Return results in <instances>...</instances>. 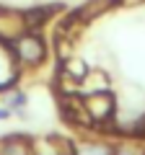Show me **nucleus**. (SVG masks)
I'll use <instances>...</instances> for the list:
<instances>
[{
  "label": "nucleus",
  "mask_w": 145,
  "mask_h": 155,
  "mask_svg": "<svg viewBox=\"0 0 145 155\" xmlns=\"http://www.w3.org/2000/svg\"><path fill=\"white\" fill-rule=\"evenodd\" d=\"M112 155H145V150L140 147V145H135V142H124V145H119Z\"/></svg>",
  "instance_id": "6"
},
{
  "label": "nucleus",
  "mask_w": 145,
  "mask_h": 155,
  "mask_svg": "<svg viewBox=\"0 0 145 155\" xmlns=\"http://www.w3.org/2000/svg\"><path fill=\"white\" fill-rule=\"evenodd\" d=\"M11 52L21 65H39L44 60V41L36 31H26L11 39Z\"/></svg>",
  "instance_id": "1"
},
{
  "label": "nucleus",
  "mask_w": 145,
  "mask_h": 155,
  "mask_svg": "<svg viewBox=\"0 0 145 155\" xmlns=\"http://www.w3.org/2000/svg\"><path fill=\"white\" fill-rule=\"evenodd\" d=\"M117 3L119 0H88V3H83L70 18H75L78 23H88V21H93V18H99L101 13H106L109 8H114Z\"/></svg>",
  "instance_id": "3"
},
{
  "label": "nucleus",
  "mask_w": 145,
  "mask_h": 155,
  "mask_svg": "<svg viewBox=\"0 0 145 155\" xmlns=\"http://www.w3.org/2000/svg\"><path fill=\"white\" fill-rule=\"evenodd\" d=\"M0 155H36L34 147L21 137H5L0 140Z\"/></svg>",
  "instance_id": "4"
},
{
  "label": "nucleus",
  "mask_w": 145,
  "mask_h": 155,
  "mask_svg": "<svg viewBox=\"0 0 145 155\" xmlns=\"http://www.w3.org/2000/svg\"><path fill=\"white\" fill-rule=\"evenodd\" d=\"M75 155H112V150L106 145H96V142H86L83 147H75Z\"/></svg>",
  "instance_id": "5"
},
{
  "label": "nucleus",
  "mask_w": 145,
  "mask_h": 155,
  "mask_svg": "<svg viewBox=\"0 0 145 155\" xmlns=\"http://www.w3.org/2000/svg\"><path fill=\"white\" fill-rule=\"evenodd\" d=\"M83 106H86L93 124H106V122H112V116H114V96L106 93V91L86 93Z\"/></svg>",
  "instance_id": "2"
},
{
  "label": "nucleus",
  "mask_w": 145,
  "mask_h": 155,
  "mask_svg": "<svg viewBox=\"0 0 145 155\" xmlns=\"http://www.w3.org/2000/svg\"><path fill=\"white\" fill-rule=\"evenodd\" d=\"M26 106V93H13L11 98H8V109H23Z\"/></svg>",
  "instance_id": "7"
},
{
  "label": "nucleus",
  "mask_w": 145,
  "mask_h": 155,
  "mask_svg": "<svg viewBox=\"0 0 145 155\" xmlns=\"http://www.w3.org/2000/svg\"><path fill=\"white\" fill-rule=\"evenodd\" d=\"M122 5H137V3H143V0H119Z\"/></svg>",
  "instance_id": "8"
}]
</instances>
